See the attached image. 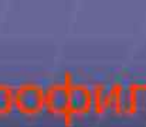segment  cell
<instances>
[]
</instances>
